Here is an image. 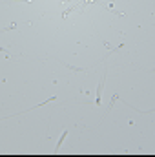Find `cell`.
<instances>
[{"mask_svg": "<svg viewBox=\"0 0 155 157\" xmlns=\"http://www.w3.org/2000/svg\"><path fill=\"white\" fill-rule=\"evenodd\" d=\"M117 99H119V95H117V93H115V95H113V97H111V102H115V101H117ZM110 110H111V104H110V106H108V112H110Z\"/></svg>", "mask_w": 155, "mask_h": 157, "instance_id": "3", "label": "cell"}, {"mask_svg": "<svg viewBox=\"0 0 155 157\" xmlns=\"http://www.w3.org/2000/svg\"><path fill=\"white\" fill-rule=\"evenodd\" d=\"M66 135H68V130H64V132H62V135H60V139H58V143H57V148H60V146H62V143H64Z\"/></svg>", "mask_w": 155, "mask_h": 157, "instance_id": "2", "label": "cell"}, {"mask_svg": "<svg viewBox=\"0 0 155 157\" xmlns=\"http://www.w3.org/2000/svg\"><path fill=\"white\" fill-rule=\"evenodd\" d=\"M104 80H106V73H104V77L100 79L99 88H97V97H95V104H97V106H100V93H102V88H104Z\"/></svg>", "mask_w": 155, "mask_h": 157, "instance_id": "1", "label": "cell"}]
</instances>
